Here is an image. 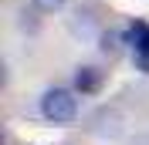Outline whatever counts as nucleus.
Segmentation results:
<instances>
[{"label": "nucleus", "mask_w": 149, "mask_h": 145, "mask_svg": "<svg viewBox=\"0 0 149 145\" xmlns=\"http://www.w3.org/2000/svg\"><path fill=\"white\" fill-rule=\"evenodd\" d=\"M65 3H68V0H31V7H34L37 14H58Z\"/></svg>", "instance_id": "39448f33"}, {"label": "nucleus", "mask_w": 149, "mask_h": 145, "mask_svg": "<svg viewBox=\"0 0 149 145\" xmlns=\"http://www.w3.org/2000/svg\"><path fill=\"white\" fill-rule=\"evenodd\" d=\"M129 145H149V132H142V135H136Z\"/></svg>", "instance_id": "0eeeda50"}, {"label": "nucleus", "mask_w": 149, "mask_h": 145, "mask_svg": "<svg viewBox=\"0 0 149 145\" xmlns=\"http://www.w3.org/2000/svg\"><path fill=\"white\" fill-rule=\"evenodd\" d=\"M98 41H102V51H105V54H119V34H102Z\"/></svg>", "instance_id": "423d86ee"}, {"label": "nucleus", "mask_w": 149, "mask_h": 145, "mask_svg": "<svg viewBox=\"0 0 149 145\" xmlns=\"http://www.w3.org/2000/svg\"><path fill=\"white\" fill-rule=\"evenodd\" d=\"M98 84H102V71L98 68H78L74 71V91H81V95H92V91H98Z\"/></svg>", "instance_id": "7ed1b4c3"}, {"label": "nucleus", "mask_w": 149, "mask_h": 145, "mask_svg": "<svg viewBox=\"0 0 149 145\" xmlns=\"http://www.w3.org/2000/svg\"><path fill=\"white\" fill-rule=\"evenodd\" d=\"M88 132H92L95 138H102V142H115V138H122V132H125V118H122L119 108L102 105V108H95L92 118H88Z\"/></svg>", "instance_id": "f03ea898"}, {"label": "nucleus", "mask_w": 149, "mask_h": 145, "mask_svg": "<svg viewBox=\"0 0 149 145\" xmlns=\"http://www.w3.org/2000/svg\"><path fill=\"white\" fill-rule=\"evenodd\" d=\"M41 115L54 125H68L78 118V98L68 88H47L41 95Z\"/></svg>", "instance_id": "f257e3e1"}, {"label": "nucleus", "mask_w": 149, "mask_h": 145, "mask_svg": "<svg viewBox=\"0 0 149 145\" xmlns=\"http://www.w3.org/2000/svg\"><path fill=\"white\" fill-rule=\"evenodd\" d=\"M71 30H74V34H81V37H92V34H95V20L88 17V14H81V10H78V14H74V20H71Z\"/></svg>", "instance_id": "20e7f679"}]
</instances>
